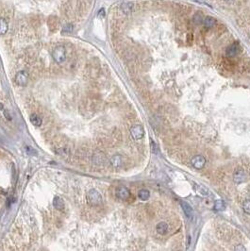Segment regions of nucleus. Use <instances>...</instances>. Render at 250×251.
Wrapping results in <instances>:
<instances>
[{
	"label": "nucleus",
	"mask_w": 250,
	"mask_h": 251,
	"mask_svg": "<svg viewBox=\"0 0 250 251\" xmlns=\"http://www.w3.org/2000/svg\"><path fill=\"white\" fill-rule=\"evenodd\" d=\"M86 197H87L88 203L92 206H98V205H100L103 201L101 194L99 193L96 189H91L89 192L87 193Z\"/></svg>",
	"instance_id": "f257e3e1"
},
{
	"label": "nucleus",
	"mask_w": 250,
	"mask_h": 251,
	"mask_svg": "<svg viewBox=\"0 0 250 251\" xmlns=\"http://www.w3.org/2000/svg\"><path fill=\"white\" fill-rule=\"evenodd\" d=\"M52 57L57 63H62L66 59V50L63 46L59 45L55 47L52 51Z\"/></svg>",
	"instance_id": "f03ea898"
},
{
	"label": "nucleus",
	"mask_w": 250,
	"mask_h": 251,
	"mask_svg": "<svg viewBox=\"0 0 250 251\" xmlns=\"http://www.w3.org/2000/svg\"><path fill=\"white\" fill-rule=\"evenodd\" d=\"M130 134L134 140H141L145 136V129L141 125H134L130 129Z\"/></svg>",
	"instance_id": "7ed1b4c3"
},
{
	"label": "nucleus",
	"mask_w": 250,
	"mask_h": 251,
	"mask_svg": "<svg viewBox=\"0 0 250 251\" xmlns=\"http://www.w3.org/2000/svg\"><path fill=\"white\" fill-rule=\"evenodd\" d=\"M29 81V74L26 71H19L17 72L16 76H15V82L17 83L19 86H26Z\"/></svg>",
	"instance_id": "20e7f679"
},
{
	"label": "nucleus",
	"mask_w": 250,
	"mask_h": 251,
	"mask_svg": "<svg viewBox=\"0 0 250 251\" xmlns=\"http://www.w3.org/2000/svg\"><path fill=\"white\" fill-rule=\"evenodd\" d=\"M192 164L196 169H202L206 164V159L203 156H200V155H197V156H194L192 159Z\"/></svg>",
	"instance_id": "39448f33"
},
{
	"label": "nucleus",
	"mask_w": 250,
	"mask_h": 251,
	"mask_svg": "<svg viewBox=\"0 0 250 251\" xmlns=\"http://www.w3.org/2000/svg\"><path fill=\"white\" fill-rule=\"evenodd\" d=\"M116 196L121 200H126L130 196V192L128 188H126L124 186L118 187L116 189Z\"/></svg>",
	"instance_id": "423d86ee"
},
{
	"label": "nucleus",
	"mask_w": 250,
	"mask_h": 251,
	"mask_svg": "<svg viewBox=\"0 0 250 251\" xmlns=\"http://www.w3.org/2000/svg\"><path fill=\"white\" fill-rule=\"evenodd\" d=\"M247 179V175H245L244 171L243 169H238L236 170L233 174V180L237 184H240V183H243Z\"/></svg>",
	"instance_id": "0eeeda50"
},
{
	"label": "nucleus",
	"mask_w": 250,
	"mask_h": 251,
	"mask_svg": "<svg viewBox=\"0 0 250 251\" xmlns=\"http://www.w3.org/2000/svg\"><path fill=\"white\" fill-rule=\"evenodd\" d=\"M240 52V46H239V45H238L237 43H232L231 45H229L228 47V49H227V55L228 56V57H235V56Z\"/></svg>",
	"instance_id": "6e6552de"
},
{
	"label": "nucleus",
	"mask_w": 250,
	"mask_h": 251,
	"mask_svg": "<svg viewBox=\"0 0 250 251\" xmlns=\"http://www.w3.org/2000/svg\"><path fill=\"white\" fill-rule=\"evenodd\" d=\"M120 9H121V10H122L124 13L129 14V13L133 10V9H134V3H133V2H130V1H128V2H124V3L121 4Z\"/></svg>",
	"instance_id": "1a4fd4ad"
},
{
	"label": "nucleus",
	"mask_w": 250,
	"mask_h": 251,
	"mask_svg": "<svg viewBox=\"0 0 250 251\" xmlns=\"http://www.w3.org/2000/svg\"><path fill=\"white\" fill-rule=\"evenodd\" d=\"M53 206L56 210H63V208H64V201L62 200L61 197L55 196L53 199Z\"/></svg>",
	"instance_id": "9d476101"
},
{
	"label": "nucleus",
	"mask_w": 250,
	"mask_h": 251,
	"mask_svg": "<svg viewBox=\"0 0 250 251\" xmlns=\"http://www.w3.org/2000/svg\"><path fill=\"white\" fill-rule=\"evenodd\" d=\"M182 209H183V212L184 213L187 215V217H192L193 216V209L190 204H188L187 202L185 201H181L180 202Z\"/></svg>",
	"instance_id": "9b49d317"
},
{
	"label": "nucleus",
	"mask_w": 250,
	"mask_h": 251,
	"mask_svg": "<svg viewBox=\"0 0 250 251\" xmlns=\"http://www.w3.org/2000/svg\"><path fill=\"white\" fill-rule=\"evenodd\" d=\"M156 229L158 233H160L161 235L166 234V232L168 231V225L166 224L165 222H160L156 227Z\"/></svg>",
	"instance_id": "f8f14e48"
},
{
	"label": "nucleus",
	"mask_w": 250,
	"mask_h": 251,
	"mask_svg": "<svg viewBox=\"0 0 250 251\" xmlns=\"http://www.w3.org/2000/svg\"><path fill=\"white\" fill-rule=\"evenodd\" d=\"M29 120L31 122V124H32L33 126H35V127H40L42 125V123H43L42 118L40 117L39 115H37L36 113L31 114L30 117H29Z\"/></svg>",
	"instance_id": "ddd939ff"
},
{
	"label": "nucleus",
	"mask_w": 250,
	"mask_h": 251,
	"mask_svg": "<svg viewBox=\"0 0 250 251\" xmlns=\"http://www.w3.org/2000/svg\"><path fill=\"white\" fill-rule=\"evenodd\" d=\"M8 29H9V25H8V22L4 18L0 17V34H1V35L6 34Z\"/></svg>",
	"instance_id": "4468645a"
},
{
	"label": "nucleus",
	"mask_w": 250,
	"mask_h": 251,
	"mask_svg": "<svg viewBox=\"0 0 250 251\" xmlns=\"http://www.w3.org/2000/svg\"><path fill=\"white\" fill-rule=\"evenodd\" d=\"M215 19H214L213 17L212 16H207L206 18H204V21H203V24L204 26L206 27H208V29H212V27L215 25Z\"/></svg>",
	"instance_id": "2eb2a0df"
},
{
	"label": "nucleus",
	"mask_w": 250,
	"mask_h": 251,
	"mask_svg": "<svg viewBox=\"0 0 250 251\" xmlns=\"http://www.w3.org/2000/svg\"><path fill=\"white\" fill-rule=\"evenodd\" d=\"M138 196H139V198L141 199V200H142V201H146V200H148L149 197H150V193H149V191H148V190L142 189V190H141V191H140V192H139Z\"/></svg>",
	"instance_id": "dca6fc26"
},
{
	"label": "nucleus",
	"mask_w": 250,
	"mask_h": 251,
	"mask_svg": "<svg viewBox=\"0 0 250 251\" xmlns=\"http://www.w3.org/2000/svg\"><path fill=\"white\" fill-rule=\"evenodd\" d=\"M193 21L196 25H200V24H203L204 21V15L201 13H196L193 15Z\"/></svg>",
	"instance_id": "f3484780"
},
{
	"label": "nucleus",
	"mask_w": 250,
	"mask_h": 251,
	"mask_svg": "<svg viewBox=\"0 0 250 251\" xmlns=\"http://www.w3.org/2000/svg\"><path fill=\"white\" fill-rule=\"evenodd\" d=\"M110 162H112V164L114 166V167H119L122 165V157L120 156V155H115V156H113L112 158V160H110Z\"/></svg>",
	"instance_id": "a211bd4d"
},
{
	"label": "nucleus",
	"mask_w": 250,
	"mask_h": 251,
	"mask_svg": "<svg viewBox=\"0 0 250 251\" xmlns=\"http://www.w3.org/2000/svg\"><path fill=\"white\" fill-rule=\"evenodd\" d=\"M214 209L216 210H225V204H224V201L219 199V200H216L215 201V204H214Z\"/></svg>",
	"instance_id": "6ab92c4d"
},
{
	"label": "nucleus",
	"mask_w": 250,
	"mask_h": 251,
	"mask_svg": "<svg viewBox=\"0 0 250 251\" xmlns=\"http://www.w3.org/2000/svg\"><path fill=\"white\" fill-rule=\"evenodd\" d=\"M74 29V27L72 24H66V25L63 27L62 29V32L63 33H71Z\"/></svg>",
	"instance_id": "aec40b11"
},
{
	"label": "nucleus",
	"mask_w": 250,
	"mask_h": 251,
	"mask_svg": "<svg viewBox=\"0 0 250 251\" xmlns=\"http://www.w3.org/2000/svg\"><path fill=\"white\" fill-rule=\"evenodd\" d=\"M244 213H247V214H250V199H247L244 202Z\"/></svg>",
	"instance_id": "412c9836"
},
{
	"label": "nucleus",
	"mask_w": 250,
	"mask_h": 251,
	"mask_svg": "<svg viewBox=\"0 0 250 251\" xmlns=\"http://www.w3.org/2000/svg\"><path fill=\"white\" fill-rule=\"evenodd\" d=\"M197 190L199 191V193H201L203 196H209V191H208L207 188H205L204 186L198 184L197 185Z\"/></svg>",
	"instance_id": "4be33fe9"
},
{
	"label": "nucleus",
	"mask_w": 250,
	"mask_h": 251,
	"mask_svg": "<svg viewBox=\"0 0 250 251\" xmlns=\"http://www.w3.org/2000/svg\"><path fill=\"white\" fill-rule=\"evenodd\" d=\"M151 147H152V151L154 154H158V147L156 145V143H155L153 141H151Z\"/></svg>",
	"instance_id": "5701e85b"
},
{
	"label": "nucleus",
	"mask_w": 250,
	"mask_h": 251,
	"mask_svg": "<svg viewBox=\"0 0 250 251\" xmlns=\"http://www.w3.org/2000/svg\"><path fill=\"white\" fill-rule=\"evenodd\" d=\"M97 15L99 17H104L106 15V13H105V10L104 9H100L99 10V11L97 13Z\"/></svg>",
	"instance_id": "b1692460"
},
{
	"label": "nucleus",
	"mask_w": 250,
	"mask_h": 251,
	"mask_svg": "<svg viewBox=\"0 0 250 251\" xmlns=\"http://www.w3.org/2000/svg\"><path fill=\"white\" fill-rule=\"evenodd\" d=\"M26 149H27V153H29V154H30V152H33L34 154H35V153H36V152H35V150H33V149H31V148H30V147H29V146H27V147H26Z\"/></svg>",
	"instance_id": "393cba45"
},
{
	"label": "nucleus",
	"mask_w": 250,
	"mask_h": 251,
	"mask_svg": "<svg viewBox=\"0 0 250 251\" xmlns=\"http://www.w3.org/2000/svg\"><path fill=\"white\" fill-rule=\"evenodd\" d=\"M226 2H228V3H233L234 1H235V0H225Z\"/></svg>",
	"instance_id": "a878e982"
},
{
	"label": "nucleus",
	"mask_w": 250,
	"mask_h": 251,
	"mask_svg": "<svg viewBox=\"0 0 250 251\" xmlns=\"http://www.w3.org/2000/svg\"><path fill=\"white\" fill-rule=\"evenodd\" d=\"M3 110V105H2V103H0V110Z\"/></svg>",
	"instance_id": "bb28decb"
}]
</instances>
